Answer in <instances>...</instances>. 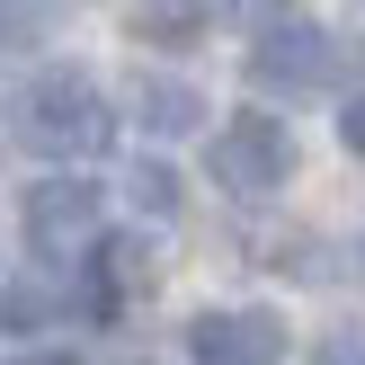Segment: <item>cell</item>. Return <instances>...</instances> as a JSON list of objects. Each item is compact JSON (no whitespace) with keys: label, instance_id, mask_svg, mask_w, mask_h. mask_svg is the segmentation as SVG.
Listing matches in <instances>:
<instances>
[{"label":"cell","instance_id":"obj_2","mask_svg":"<svg viewBox=\"0 0 365 365\" xmlns=\"http://www.w3.org/2000/svg\"><path fill=\"white\" fill-rule=\"evenodd\" d=\"M205 170H214V187H232V196H277L285 178H294V134H285V116H232L223 134H214V152H205Z\"/></svg>","mask_w":365,"mask_h":365},{"label":"cell","instance_id":"obj_8","mask_svg":"<svg viewBox=\"0 0 365 365\" xmlns=\"http://www.w3.org/2000/svg\"><path fill=\"white\" fill-rule=\"evenodd\" d=\"M196 27H205V9H134V36H170L178 45V36H196Z\"/></svg>","mask_w":365,"mask_h":365},{"label":"cell","instance_id":"obj_7","mask_svg":"<svg viewBox=\"0 0 365 365\" xmlns=\"http://www.w3.org/2000/svg\"><path fill=\"white\" fill-rule=\"evenodd\" d=\"M125 187H134V205H143V214H178V178L160 170V160H143V170L125 178Z\"/></svg>","mask_w":365,"mask_h":365},{"label":"cell","instance_id":"obj_10","mask_svg":"<svg viewBox=\"0 0 365 365\" xmlns=\"http://www.w3.org/2000/svg\"><path fill=\"white\" fill-rule=\"evenodd\" d=\"M339 143H348V152H365V98H348V116H339Z\"/></svg>","mask_w":365,"mask_h":365},{"label":"cell","instance_id":"obj_4","mask_svg":"<svg viewBox=\"0 0 365 365\" xmlns=\"http://www.w3.org/2000/svg\"><path fill=\"white\" fill-rule=\"evenodd\" d=\"M250 71H259L267 89H312L330 81V36L312 27V18H259V45H250Z\"/></svg>","mask_w":365,"mask_h":365},{"label":"cell","instance_id":"obj_5","mask_svg":"<svg viewBox=\"0 0 365 365\" xmlns=\"http://www.w3.org/2000/svg\"><path fill=\"white\" fill-rule=\"evenodd\" d=\"M196 365H277L285 356V321L277 312H205L187 330Z\"/></svg>","mask_w":365,"mask_h":365},{"label":"cell","instance_id":"obj_3","mask_svg":"<svg viewBox=\"0 0 365 365\" xmlns=\"http://www.w3.org/2000/svg\"><path fill=\"white\" fill-rule=\"evenodd\" d=\"M27 250L36 259H71V250H89V232H98V187L89 178H45V187H27Z\"/></svg>","mask_w":365,"mask_h":365},{"label":"cell","instance_id":"obj_11","mask_svg":"<svg viewBox=\"0 0 365 365\" xmlns=\"http://www.w3.org/2000/svg\"><path fill=\"white\" fill-rule=\"evenodd\" d=\"M27 365H81V356H63V348H53V356H27Z\"/></svg>","mask_w":365,"mask_h":365},{"label":"cell","instance_id":"obj_1","mask_svg":"<svg viewBox=\"0 0 365 365\" xmlns=\"http://www.w3.org/2000/svg\"><path fill=\"white\" fill-rule=\"evenodd\" d=\"M18 134L36 143V152H53V160H71V152H98L107 143V98H98V81L89 71H45V81L18 98Z\"/></svg>","mask_w":365,"mask_h":365},{"label":"cell","instance_id":"obj_9","mask_svg":"<svg viewBox=\"0 0 365 365\" xmlns=\"http://www.w3.org/2000/svg\"><path fill=\"white\" fill-rule=\"evenodd\" d=\"M312 365H365V330H330L312 348Z\"/></svg>","mask_w":365,"mask_h":365},{"label":"cell","instance_id":"obj_6","mask_svg":"<svg viewBox=\"0 0 365 365\" xmlns=\"http://www.w3.org/2000/svg\"><path fill=\"white\" fill-rule=\"evenodd\" d=\"M134 107H143L152 134H187V125L205 116V98H196L187 81H160V71H152V81H134Z\"/></svg>","mask_w":365,"mask_h":365}]
</instances>
